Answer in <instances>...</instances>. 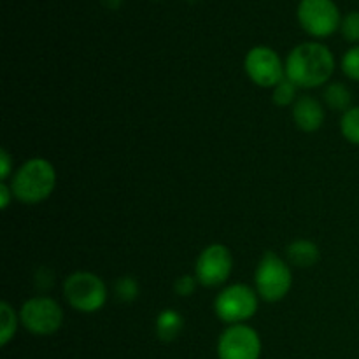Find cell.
<instances>
[{"mask_svg": "<svg viewBox=\"0 0 359 359\" xmlns=\"http://www.w3.org/2000/svg\"><path fill=\"white\" fill-rule=\"evenodd\" d=\"M335 70V58L326 46L304 42L287 55L286 77L298 88H318L328 83Z\"/></svg>", "mask_w": 359, "mask_h": 359, "instance_id": "6da1fadb", "label": "cell"}, {"mask_svg": "<svg viewBox=\"0 0 359 359\" xmlns=\"http://www.w3.org/2000/svg\"><path fill=\"white\" fill-rule=\"evenodd\" d=\"M11 188L21 203L35 205L44 202L56 188L55 167L44 158H32L18 168Z\"/></svg>", "mask_w": 359, "mask_h": 359, "instance_id": "7a4b0ae2", "label": "cell"}, {"mask_svg": "<svg viewBox=\"0 0 359 359\" xmlns=\"http://www.w3.org/2000/svg\"><path fill=\"white\" fill-rule=\"evenodd\" d=\"M256 293L265 302H279L290 293L293 286V273L290 265L276 252L266 251L259 259L258 269L255 273Z\"/></svg>", "mask_w": 359, "mask_h": 359, "instance_id": "3957f363", "label": "cell"}, {"mask_svg": "<svg viewBox=\"0 0 359 359\" xmlns=\"http://www.w3.org/2000/svg\"><path fill=\"white\" fill-rule=\"evenodd\" d=\"M63 294L74 311L91 314L100 311L107 302V286L95 273L76 272L63 283Z\"/></svg>", "mask_w": 359, "mask_h": 359, "instance_id": "277c9868", "label": "cell"}, {"mask_svg": "<svg viewBox=\"0 0 359 359\" xmlns=\"http://www.w3.org/2000/svg\"><path fill=\"white\" fill-rule=\"evenodd\" d=\"M214 311L226 325H242L258 311V293L248 284L228 286L216 297Z\"/></svg>", "mask_w": 359, "mask_h": 359, "instance_id": "5b68a950", "label": "cell"}, {"mask_svg": "<svg viewBox=\"0 0 359 359\" xmlns=\"http://www.w3.org/2000/svg\"><path fill=\"white\" fill-rule=\"evenodd\" d=\"M20 323L32 335L48 337L62 328L63 311L53 298L35 297L25 302L21 307Z\"/></svg>", "mask_w": 359, "mask_h": 359, "instance_id": "8992f818", "label": "cell"}, {"mask_svg": "<svg viewBox=\"0 0 359 359\" xmlns=\"http://www.w3.org/2000/svg\"><path fill=\"white\" fill-rule=\"evenodd\" d=\"M298 21L314 37H328L342 23L340 11L333 0H302L298 4Z\"/></svg>", "mask_w": 359, "mask_h": 359, "instance_id": "52a82bcc", "label": "cell"}, {"mask_svg": "<svg viewBox=\"0 0 359 359\" xmlns=\"http://www.w3.org/2000/svg\"><path fill=\"white\" fill-rule=\"evenodd\" d=\"M245 72L249 79L262 88H276L286 77V65L280 56L266 46H256L245 56Z\"/></svg>", "mask_w": 359, "mask_h": 359, "instance_id": "ba28073f", "label": "cell"}, {"mask_svg": "<svg viewBox=\"0 0 359 359\" xmlns=\"http://www.w3.org/2000/svg\"><path fill=\"white\" fill-rule=\"evenodd\" d=\"M219 359H259L262 339L258 332L248 325H230L217 342Z\"/></svg>", "mask_w": 359, "mask_h": 359, "instance_id": "9c48e42d", "label": "cell"}, {"mask_svg": "<svg viewBox=\"0 0 359 359\" xmlns=\"http://www.w3.org/2000/svg\"><path fill=\"white\" fill-rule=\"evenodd\" d=\"M233 269V258L226 245L212 244L207 245L195 263V277L202 286L216 287L221 286L230 277Z\"/></svg>", "mask_w": 359, "mask_h": 359, "instance_id": "30bf717a", "label": "cell"}, {"mask_svg": "<svg viewBox=\"0 0 359 359\" xmlns=\"http://www.w3.org/2000/svg\"><path fill=\"white\" fill-rule=\"evenodd\" d=\"M293 119L294 125L304 132H316L325 123V111L321 102L314 97H298L293 104Z\"/></svg>", "mask_w": 359, "mask_h": 359, "instance_id": "8fae6325", "label": "cell"}, {"mask_svg": "<svg viewBox=\"0 0 359 359\" xmlns=\"http://www.w3.org/2000/svg\"><path fill=\"white\" fill-rule=\"evenodd\" d=\"M319 258H321L319 248L311 241H304V238L302 241H294L287 248V259H290L291 265L298 266V269L314 266L319 262Z\"/></svg>", "mask_w": 359, "mask_h": 359, "instance_id": "7c38bea8", "label": "cell"}, {"mask_svg": "<svg viewBox=\"0 0 359 359\" xmlns=\"http://www.w3.org/2000/svg\"><path fill=\"white\" fill-rule=\"evenodd\" d=\"M184 328V319L175 311H163L156 319V333L163 342H172Z\"/></svg>", "mask_w": 359, "mask_h": 359, "instance_id": "4fadbf2b", "label": "cell"}, {"mask_svg": "<svg viewBox=\"0 0 359 359\" xmlns=\"http://www.w3.org/2000/svg\"><path fill=\"white\" fill-rule=\"evenodd\" d=\"M325 102L333 111L347 112L353 104V93L349 88L342 83H332L325 90Z\"/></svg>", "mask_w": 359, "mask_h": 359, "instance_id": "5bb4252c", "label": "cell"}, {"mask_svg": "<svg viewBox=\"0 0 359 359\" xmlns=\"http://www.w3.org/2000/svg\"><path fill=\"white\" fill-rule=\"evenodd\" d=\"M18 314L7 302L0 304V346L6 347L16 335Z\"/></svg>", "mask_w": 359, "mask_h": 359, "instance_id": "9a60e30c", "label": "cell"}, {"mask_svg": "<svg viewBox=\"0 0 359 359\" xmlns=\"http://www.w3.org/2000/svg\"><path fill=\"white\" fill-rule=\"evenodd\" d=\"M340 128H342V135L351 144L359 146V107H351L349 111L344 112Z\"/></svg>", "mask_w": 359, "mask_h": 359, "instance_id": "2e32d148", "label": "cell"}, {"mask_svg": "<svg viewBox=\"0 0 359 359\" xmlns=\"http://www.w3.org/2000/svg\"><path fill=\"white\" fill-rule=\"evenodd\" d=\"M297 84L293 81H290L287 77H284L276 88H273V102L280 107H286V105H293L297 98Z\"/></svg>", "mask_w": 359, "mask_h": 359, "instance_id": "e0dca14e", "label": "cell"}, {"mask_svg": "<svg viewBox=\"0 0 359 359\" xmlns=\"http://www.w3.org/2000/svg\"><path fill=\"white\" fill-rule=\"evenodd\" d=\"M116 297L123 304H130L139 297V284L133 277H121L116 283Z\"/></svg>", "mask_w": 359, "mask_h": 359, "instance_id": "ac0fdd59", "label": "cell"}, {"mask_svg": "<svg viewBox=\"0 0 359 359\" xmlns=\"http://www.w3.org/2000/svg\"><path fill=\"white\" fill-rule=\"evenodd\" d=\"M342 70L349 79L359 81V46L351 48L342 58Z\"/></svg>", "mask_w": 359, "mask_h": 359, "instance_id": "d6986e66", "label": "cell"}, {"mask_svg": "<svg viewBox=\"0 0 359 359\" xmlns=\"http://www.w3.org/2000/svg\"><path fill=\"white\" fill-rule=\"evenodd\" d=\"M340 30L346 41L359 42V13H349L340 23Z\"/></svg>", "mask_w": 359, "mask_h": 359, "instance_id": "ffe728a7", "label": "cell"}, {"mask_svg": "<svg viewBox=\"0 0 359 359\" xmlns=\"http://www.w3.org/2000/svg\"><path fill=\"white\" fill-rule=\"evenodd\" d=\"M196 283H198L196 277H191V276L179 277L174 284L175 293H177L179 297H189V294H193V291H195Z\"/></svg>", "mask_w": 359, "mask_h": 359, "instance_id": "44dd1931", "label": "cell"}, {"mask_svg": "<svg viewBox=\"0 0 359 359\" xmlns=\"http://www.w3.org/2000/svg\"><path fill=\"white\" fill-rule=\"evenodd\" d=\"M11 172H13V160H11L9 153L2 149L0 151V179H2V182L7 181Z\"/></svg>", "mask_w": 359, "mask_h": 359, "instance_id": "7402d4cb", "label": "cell"}, {"mask_svg": "<svg viewBox=\"0 0 359 359\" xmlns=\"http://www.w3.org/2000/svg\"><path fill=\"white\" fill-rule=\"evenodd\" d=\"M13 196V188H9L6 182H2V184H0V205H2V209H7V207H9V202Z\"/></svg>", "mask_w": 359, "mask_h": 359, "instance_id": "603a6c76", "label": "cell"}, {"mask_svg": "<svg viewBox=\"0 0 359 359\" xmlns=\"http://www.w3.org/2000/svg\"><path fill=\"white\" fill-rule=\"evenodd\" d=\"M123 0H104V4L107 7H111V9H118L119 6H121Z\"/></svg>", "mask_w": 359, "mask_h": 359, "instance_id": "cb8c5ba5", "label": "cell"}]
</instances>
